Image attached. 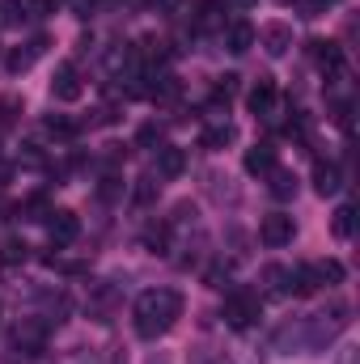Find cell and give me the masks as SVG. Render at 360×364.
<instances>
[{"instance_id":"6da1fadb","label":"cell","mask_w":360,"mask_h":364,"mask_svg":"<svg viewBox=\"0 0 360 364\" xmlns=\"http://www.w3.org/2000/svg\"><path fill=\"white\" fill-rule=\"evenodd\" d=\"M179 318H182V292L179 288H149L132 305V326H136L140 339H162L166 331H174Z\"/></svg>"},{"instance_id":"7a4b0ae2","label":"cell","mask_w":360,"mask_h":364,"mask_svg":"<svg viewBox=\"0 0 360 364\" xmlns=\"http://www.w3.org/2000/svg\"><path fill=\"white\" fill-rule=\"evenodd\" d=\"M259 314H263V296L250 292V288H233V292L225 296V309H221V318H225L229 331H246V326H255Z\"/></svg>"},{"instance_id":"3957f363","label":"cell","mask_w":360,"mask_h":364,"mask_svg":"<svg viewBox=\"0 0 360 364\" xmlns=\"http://www.w3.org/2000/svg\"><path fill=\"white\" fill-rule=\"evenodd\" d=\"M348 326V305H335L327 314L305 318V352H327V343Z\"/></svg>"},{"instance_id":"277c9868","label":"cell","mask_w":360,"mask_h":364,"mask_svg":"<svg viewBox=\"0 0 360 364\" xmlns=\"http://www.w3.org/2000/svg\"><path fill=\"white\" fill-rule=\"evenodd\" d=\"M47 331H51V326H47L43 318H26V322L13 331V348H17L21 356H38V352L47 348Z\"/></svg>"},{"instance_id":"5b68a950","label":"cell","mask_w":360,"mask_h":364,"mask_svg":"<svg viewBox=\"0 0 360 364\" xmlns=\"http://www.w3.org/2000/svg\"><path fill=\"white\" fill-rule=\"evenodd\" d=\"M292 233H297V225H292V216H288V212H271V216L259 220V242L271 246V250L288 246V242H292Z\"/></svg>"},{"instance_id":"8992f818","label":"cell","mask_w":360,"mask_h":364,"mask_svg":"<svg viewBox=\"0 0 360 364\" xmlns=\"http://www.w3.org/2000/svg\"><path fill=\"white\" fill-rule=\"evenodd\" d=\"M81 93H85V85H81L77 64H73V60H64V64L55 68V77H51V97H55V102H77Z\"/></svg>"},{"instance_id":"52a82bcc","label":"cell","mask_w":360,"mask_h":364,"mask_svg":"<svg viewBox=\"0 0 360 364\" xmlns=\"http://www.w3.org/2000/svg\"><path fill=\"white\" fill-rule=\"evenodd\" d=\"M115 305H119V288H115L110 279H97V284H90V301H85L90 318H97V322H110Z\"/></svg>"},{"instance_id":"ba28073f","label":"cell","mask_w":360,"mask_h":364,"mask_svg":"<svg viewBox=\"0 0 360 364\" xmlns=\"http://www.w3.org/2000/svg\"><path fill=\"white\" fill-rule=\"evenodd\" d=\"M47 51V38L38 34V38H30V43H21V47H13L9 55H4V68L13 73V77H21V73H30L34 68V60Z\"/></svg>"},{"instance_id":"9c48e42d","label":"cell","mask_w":360,"mask_h":364,"mask_svg":"<svg viewBox=\"0 0 360 364\" xmlns=\"http://www.w3.org/2000/svg\"><path fill=\"white\" fill-rule=\"evenodd\" d=\"M191 26H195L199 34L221 30V26H225V4H221V0H195V4H191Z\"/></svg>"},{"instance_id":"30bf717a","label":"cell","mask_w":360,"mask_h":364,"mask_svg":"<svg viewBox=\"0 0 360 364\" xmlns=\"http://www.w3.org/2000/svg\"><path fill=\"white\" fill-rule=\"evenodd\" d=\"M275 166H280V149H275L271 140H263V144H250V149H246V174L268 178Z\"/></svg>"},{"instance_id":"8fae6325","label":"cell","mask_w":360,"mask_h":364,"mask_svg":"<svg viewBox=\"0 0 360 364\" xmlns=\"http://www.w3.org/2000/svg\"><path fill=\"white\" fill-rule=\"evenodd\" d=\"M275 102H280V93H275V81H271V77H259V85L250 90V97H246L250 114H259V119H275Z\"/></svg>"},{"instance_id":"7c38bea8","label":"cell","mask_w":360,"mask_h":364,"mask_svg":"<svg viewBox=\"0 0 360 364\" xmlns=\"http://www.w3.org/2000/svg\"><path fill=\"white\" fill-rule=\"evenodd\" d=\"M47 233H51V246H68V242H77V233H81L77 212H51V216H47Z\"/></svg>"},{"instance_id":"4fadbf2b","label":"cell","mask_w":360,"mask_h":364,"mask_svg":"<svg viewBox=\"0 0 360 364\" xmlns=\"http://www.w3.org/2000/svg\"><path fill=\"white\" fill-rule=\"evenodd\" d=\"M225 47H229L233 55H246V51L255 47V26H250L246 17H233V21L225 26Z\"/></svg>"},{"instance_id":"5bb4252c","label":"cell","mask_w":360,"mask_h":364,"mask_svg":"<svg viewBox=\"0 0 360 364\" xmlns=\"http://www.w3.org/2000/svg\"><path fill=\"white\" fill-rule=\"evenodd\" d=\"M255 38H263V51H268L271 60L288 55V47H292V30H288L284 21H271V26H263V34H255Z\"/></svg>"},{"instance_id":"9a60e30c","label":"cell","mask_w":360,"mask_h":364,"mask_svg":"<svg viewBox=\"0 0 360 364\" xmlns=\"http://www.w3.org/2000/svg\"><path fill=\"white\" fill-rule=\"evenodd\" d=\"M309 55L318 60V68H322L327 77H335V73L344 68V47H339V43H322V38H314V43H309Z\"/></svg>"},{"instance_id":"2e32d148","label":"cell","mask_w":360,"mask_h":364,"mask_svg":"<svg viewBox=\"0 0 360 364\" xmlns=\"http://www.w3.org/2000/svg\"><path fill=\"white\" fill-rule=\"evenodd\" d=\"M182 170H186V153L179 144H162L157 149V178H179Z\"/></svg>"},{"instance_id":"e0dca14e","label":"cell","mask_w":360,"mask_h":364,"mask_svg":"<svg viewBox=\"0 0 360 364\" xmlns=\"http://www.w3.org/2000/svg\"><path fill=\"white\" fill-rule=\"evenodd\" d=\"M339 186H344V182H339V166H335V161H318V166H314V191H318V195H335Z\"/></svg>"},{"instance_id":"ac0fdd59","label":"cell","mask_w":360,"mask_h":364,"mask_svg":"<svg viewBox=\"0 0 360 364\" xmlns=\"http://www.w3.org/2000/svg\"><path fill=\"white\" fill-rule=\"evenodd\" d=\"M268 178H271V195H275V199H292V195H297V174H288V170L275 166Z\"/></svg>"},{"instance_id":"d6986e66","label":"cell","mask_w":360,"mask_h":364,"mask_svg":"<svg viewBox=\"0 0 360 364\" xmlns=\"http://www.w3.org/2000/svg\"><path fill=\"white\" fill-rule=\"evenodd\" d=\"M26 255H30V246L21 242V237H0V263H26Z\"/></svg>"},{"instance_id":"ffe728a7","label":"cell","mask_w":360,"mask_h":364,"mask_svg":"<svg viewBox=\"0 0 360 364\" xmlns=\"http://www.w3.org/2000/svg\"><path fill=\"white\" fill-rule=\"evenodd\" d=\"M268 296H288V267H263Z\"/></svg>"},{"instance_id":"44dd1931","label":"cell","mask_w":360,"mask_h":364,"mask_svg":"<svg viewBox=\"0 0 360 364\" xmlns=\"http://www.w3.org/2000/svg\"><path fill=\"white\" fill-rule=\"evenodd\" d=\"M157 191H162V182L153 178V174H144V178H136V191H132V199H136L140 208H149V203L157 199Z\"/></svg>"},{"instance_id":"7402d4cb","label":"cell","mask_w":360,"mask_h":364,"mask_svg":"<svg viewBox=\"0 0 360 364\" xmlns=\"http://www.w3.org/2000/svg\"><path fill=\"white\" fill-rule=\"evenodd\" d=\"M352 233H356V208H352V203H344V208L335 212V237H344V242H348Z\"/></svg>"},{"instance_id":"603a6c76","label":"cell","mask_w":360,"mask_h":364,"mask_svg":"<svg viewBox=\"0 0 360 364\" xmlns=\"http://www.w3.org/2000/svg\"><path fill=\"white\" fill-rule=\"evenodd\" d=\"M314 272H318V284H344V263L339 259H318Z\"/></svg>"},{"instance_id":"cb8c5ba5","label":"cell","mask_w":360,"mask_h":364,"mask_svg":"<svg viewBox=\"0 0 360 364\" xmlns=\"http://www.w3.org/2000/svg\"><path fill=\"white\" fill-rule=\"evenodd\" d=\"M17 114H21V97L4 93V97H0V127H13V123H17Z\"/></svg>"},{"instance_id":"d4e9b609","label":"cell","mask_w":360,"mask_h":364,"mask_svg":"<svg viewBox=\"0 0 360 364\" xmlns=\"http://www.w3.org/2000/svg\"><path fill=\"white\" fill-rule=\"evenodd\" d=\"M233 93H238V77H233V73H225V77L216 81V93H212V102H225V106H229V97H233Z\"/></svg>"},{"instance_id":"484cf974","label":"cell","mask_w":360,"mask_h":364,"mask_svg":"<svg viewBox=\"0 0 360 364\" xmlns=\"http://www.w3.org/2000/svg\"><path fill=\"white\" fill-rule=\"evenodd\" d=\"M47 132L68 140V136H77V123H73V119H64V114H51V119H47Z\"/></svg>"},{"instance_id":"4316f807","label":"cell","mask_w":360,"mask_h":364,"mask_svg":"<svg viewBox=\"0 0 360 364\" xmlns=\"http://www.w3.org/2000/svg\"><path fill=\"white\" fill-rule=\"evenodd\" d=\"M0 9H4V13H0V17H4V26H17V21H21V17H26V13H21V9H26V4H21V0H4V4H0Z\"/></svg>"},{"instance_id":"83f0119b","label":"cell","mask_w":360,"mask_h":364,"mask_svg":"<svg viewBox=\"0 0 360 364\" xmlns=\"http://www.w3.org/2000/svg\"><path fill=\"white\" fill-rule=\"evenodd\" d=\"M60 4H64V0H30L26 9H30V17H51Z\"/></svg>"},{"instance_id":"f1b7e54d","label":"cell","mask_w":360,"mask_h":364,"mask_svg":"<svg viewBox=\"0 0 360 364\" xmlns=\"http://www.w3.org/2000/svg\"><path fill=\"white\" fill-rule=\"evenodd\" d=\"M60 364H93V352H85V348H68V352L60 356Z\"/></svg>"},{"instance_id":"f546056e","label":"cell","mask_w":360,"mask_h":364,"mask_svg":"<svg viewBox=\"0 0 360 364\" xmlns=\"http://www.w3.org/2000/svg\"><path fill=\"white\" fill-rule=\"evenodd\" d=\"M335 364H360V348H356V343H344V348H339V356H335Z\"/></svg>"},{"instance_id":"4dcf8cb0","label":"cell","mask_w":360,"mask_h":364,"mask_svg":"<svg viewBox=\"0 0 360 364\" xmlns=\"http://www.w3.org/2000/svg\"><path fill=\"white\" fill-rule=\"evenodd\" d=\"M153 9L162 17H174V13H182V0H153Z\"/></svg>"},{"instance_id":"1f68e13d","label":"cell","mask_w":360,"mask_h":364,"mask_svg":"<svg viewBox=\"0 0 360 364\" xmlns=\"http://www.w3.org/2000/svg\"><path fill=\"white\" fill-rule=\"evenodd\" d=\"M199 364H238V352H208Z\"/></svg>"},{"instance_id":"d6a6232c","label":"cell","mask_w":360,"mask_h":364,"mask_svg":"<svg viewBox=\"0 0 360 364\" xmlns=\"http://www.w3.org/2000/svg\"><path fill=\"white\" fill-rule=\"evenodd\" d=\"M140 144H162V127H157V123H149V127L140 132Z\"/></svg>"},{"instance_id":"836d02e7","label":"cell","mask_w":360,"mask_h":364,"mask_svg":"<svg viewBox=\"0 0 360 364\" xmlns=\"http://www.w3.org/2000/svg\"><path fill=\"white\" fill-rule=\"evenodd\" d=\"M73 4H77V13H81V17H90V9H93V0H73Z\"/></svg>"},{"instance_id":"e575fe53","label":"cell","mask_w":360,"mask_h":364,"mask_svg":"<svg viewBox=\"0 0 360 364\" xmlns=\"http://www.w3.org/2000/svg\"><path fill=\"white\" fill-rule=\"evenodd\" d=\"M225 4H233V9H255L259 0H225Z\"/></svg>"},{"instance_id":"d590c367","label":"cell","mask_w":360,"mask_h":364,"mask_svg":"<svg viewBox=\"0 0 360 364\" xmlns=\"http://www.w3.org/2000/svg\"><path fill=\"white\" fill-rule=\"evenodd\" d=\"M149 364H170V360H166V356H153V360H149Z\"/></svg>"},{"instance_id":"8d00e7d4","label":"cell","mask_w":360,"mask_h":364,"mask_svg":"<svg viewBox=\"0 0 360 364\" xmlns=\"http://www.w3.org/2000/svg\"><path fill=\"white\" fill-rule=\"evenodd\" d=\"M280 4H301V0H280Z\"/></svg>"},{"instance_id":"74e56055","label":"cell","mask_w":360,"mask_h":364,"mask_svg":"<svg viewBox=\"0 0 360 364\" xmlns=\"http://www.w3.org/2000/svg\"><path fill=\"white\" fill-rule=\"evenodd\" d=\"M322 4H335V0H322Z\"/></svg>"}]
</instances>
